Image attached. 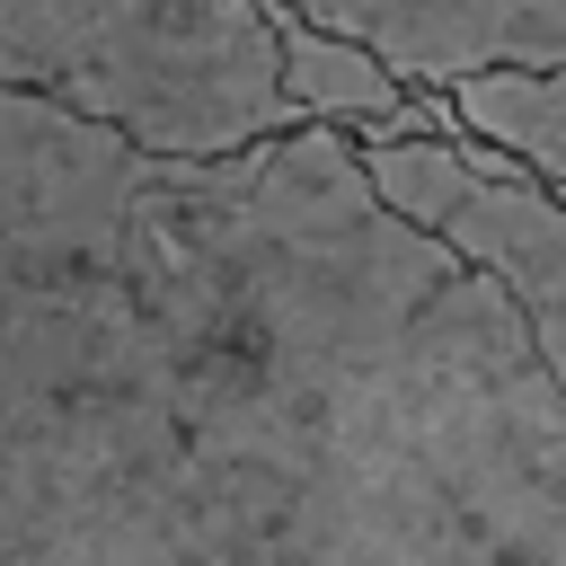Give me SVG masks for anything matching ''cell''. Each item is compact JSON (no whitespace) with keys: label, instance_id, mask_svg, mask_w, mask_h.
<instances>
[{"label":"cell","instance_id":"cell-1","mask_svg":"<svg viewBox=\"0 0 566 566\" xmlns=\"http://www.w3.org/2000/svg\"><path fill=\"white\" fill-rule=\"evenodd\" d=\"M0 566H566V389L345 133L177 168L0 88Z\"/></svg>","mask_w":566,"mask_h":566},{"label":"cell","instance_id":"cell-2","mask_svg":"<svg viewBox=\"0 0 566 566\" xmlns=\"http://www.w3.org/2000/svg\"><path fill=\"white\" fill-rule=\"evenodd\" d=\"M0 88L177 168L301 133L265 0H0Z\"/></svg>","mask_w":566,"mask_h":566},{"label":"cell","instance_id":"cell-3","mask_svg":"<svg viewBox=\"0 0 566 566\" xmlns=\"http://www.w3.org/2000/svg\"><path fill=\"white\" fill-rule=\"evenodd\" d=\"M354 159L407 230H424L513 301V318L566 389V195L531 186L513 159L478 142H354Z\"/></svg>","mask_w":566,"mask_h":566},{"label":"cell","instance_id":"cell-4","mask_svg":"<svg viewBox=\"0 0 566 566\" xmlns=\"http://www.w3.org/2000/svg\"><path fill=\"white\" fill-rule=\"evenodd\" d=\"M310 35L371 53L398 88H460L504 71H566V0H265Z\"/></svg>","mask_w":566,"mask_h":566},{"label":"cell","instance_id":"cell-5","mask_svg":"<svg viewBox=\"0 0 566 566\" xmlns=\"http://www.w3.org/2000/svg\"><path fill=\"white\" fill-rule=\"evenodd\" d=\"M442 115L460 142L513 159L531 186L566 195V71H504V80H460L442 88Z\"/></svg>","mask_w":566,"mask_h":566}]
</instances>
